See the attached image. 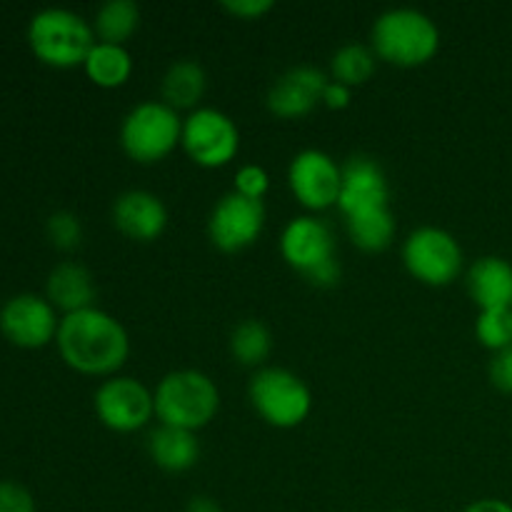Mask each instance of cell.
I'll list each match as a JSON object with an SVG mask.
<instances>
[{
	"label": "cell",
	"mask_w": 512,
	"mask_h": 512,
	"mask_svg": "<svg viewBox=\"0 0 512 512\" xmlns=\"http://www.w3.org/2000/svg\"><path fill=\"white\" fill-rule=\"evenodd\" d=\"M370 48L395 68H420L438 55L440 28L418 8H388L370 28Z\"/></svg>",
	"instance_id": "2"
},
{
	"label": "cell",
	"mask_w": 512,
	"mask_h": 512,
	"mask_svg": "<svg viewBox=\"0 0 512 512\" xmlns=\"http://www.w3.org/2000/svg\"><path fill=\"white\" fill-rule=\"evenodd\" d=\"M475 338L490 353L512 345V310H480L475 320Z\"/></svg>",
	"instance_id": "26"
},
{
	"label": "cell",
	"mask_w": 512,
	"mask_h": 512,
	"mask_svg": "<svg viewBox=\"0 0 512 512\" xmlns=\"http://www.w3.org/2000/svg\"><path fill=\"white\" fill-rule=\"evenodd\" d=\"M180 148L198 168H225L240 153V130L228 113L200 105L183 118Z\"/></svg>",
	"instance_id": "9"
},
{
	"label": "cell",
	"mask_w": 512,
	"mask_h": 512,
	"mask_svg": "<svg viewBox=\"0 0 512 512\" xmlns=\"http://www.w3.org/2000/svg\"><path fill=\"white\" fill-rule=\"evenodd\" d=\"M330 75L315 65H295L285 70L268 90V110L280 120H298L323 103V90Z\"/></svg>",
	"instance_id": "14"
},
{
	"label": "cell",
	"mask_w": 512,
	"mask_h": 512,
	"mask_svg": "<svg viewBox=\"0 0 512 512\" xmlns=\"http://www.w3.org/2000/svg\"><path fill=\"white\" fill-rule=\"evenodd\" d=\"M58 353L70 370L88 378L120 375L130 355V335L115 315L103 308H88L60 318Z\"/></svg>",
	"instance_id": "1"
},
{
	"label": "cell",
	"mask_w": 512,
	"mask_h": 512,
	"mask_svg": "<svg viewBox=\"0 0 512 512\" xmlns=\"http://www.w3.org/2000/svg\"><path fill=\"white\" fill-rule=\"evenodd\" d=\"M350 103H353V88L330 78L323 90V103L320 105H325L328 110H345Z\"/></svg>",
	"instance_id": "32"
},
{
	"label": "cell",
	"mask_w": 512,
	"mask_h": 512,
	"mask_svg": "<svg viewBox=\"0 0 512 512\" xmlns=\"http://www.w3.org/2000/svg\"><path fill=\"white\" fill-rule=\"evenodd\" d=\"M133 68V55H130L125 45L100 43V40L93 45V50H90L83 63V70L90 83L103 90L123 88L130 80V75H133Z\"/></svg>",
	"instance_id": "21"
},
{
	"label": "cell",
	"mask_w": 512,
	"mask_h": 512,
	"mask_svg": "<svg viewBox=\"0 0 512 512\" xmlns=\"http://www.w3.org/2000/svg\"><path fill=\"white\" fill-rule=\"evenodd\" d=\"M45 235H48L50 245L63 253H73L83 243V223L75 213L70 210H58L48 218L45 223Z\"/></svg>",
	"instance_id": "27"
},
{
	"label": "cell",
	"mask_w": 512,
	"mask_h": 512,
	"mask_svg": "<svg viewBox=\"0 0 512 512\" xmlns=\"http://www.w3.org/2000/svg\"><path fill=\"white\" fill-rule=\"evenodd\" d=\"M58 310L45 295L18 293L0 308V335L23 350H40L55 343L60 328Z\"/></svg>",
	"instance_id": "12"
},
{
	"label": "cell",
	"mask_w": 512,
	"mask_h": 512,
	"mask_svg": "<svg viewBox=\"0 0 512 512\" xmlns=\"http://www.w3.org/2000/svg\"><path fill=\"white\" fill-rule=\"evenodd\" d=\"M185 512H223L218 505V500H213L210 495H195V498L188 500L185 505Z\"/></svg>",
	"instance_id": "34"
},
{
	"label": "cell",
	"mask_w": 512,
	"mask_h": 512,
	"mask_svg": "<svg viewBox=\"0 0 512 512\" xmlns=\"http://www.w3.org/2000/svg\"><path fill=\"white\" fill-rule=\"evenodd\" d=\"M345 230H348L350 243L363 253H383L395 240V215L390 208L368 210L345 218Z\"/></svg>",
	"instance_id": "23"
},
{
	"label": "cell",
	"mask_w": 512,
	"mask_h": 512,
	"mask_svg": "<svg viewBox=\"0 0 512 512\" xmlns=\"http://www.w3.org/2000/svg\"><path fill=\"white\" fill-rule=\"evenodd\" d=\"M248 400L258 418L270 428L293 430L313 413V393L298 373L265 365L250 375Z\"/></svg>",
	"instance_id": "7"
},
{
	"label": "cell",
	"mask_w": 512,
	"mask_h": 512,
	"mask_svg": "<svg viewBox=\"0 0 512 512\" xmlns=\"http://www.w3.org/2000/svg\"><path fill=\"white\" fill-rule=\"evenodd\" d=\"M98 43L90 20L68 8H45L30 18V53L55 70L83 68L85 58Z\"/></svg>",
	"instance_id": "5"
},
{
	"label": "cell",
	"mask_w": 512,
	"mask_h": 512,
	"mask_svg": "<svg viewBox=\"0 0 512 512\" xmlns=\"http://www.w3.org/2000/svg\"><path fill=\"white\" fill-rule=\"evenodd\" d=\"M460 512H512V505L508 500H500V498H480V500H473L470 505H465Z\"/></svg>",
	"instance_id": "33"
},
{
	"label": "cell",
	"mask_w": 512,
	"mask_h": 512,
	"mask_svg": "<svg viewBox=\"0 0 512 512\" xmlns=\"http://www.w3.org/2000/svg\"><path fill=\"white\" fill-rule=\"evenodd\" d=\"M268 190H270V175L263 165L248 163L243 165V168H238V173H235L233 178V193L243 195V198L248 200H260V203H263Z\"/></svg>",
	"instance_id": "28"
},
{
	"label": "cell",
	"mask_w": 512,
	"mask_h": 512,
	"mask_svg": "<svg viewBox=\"0 0 512 512\" xmlns=\"http://www.w3.org/2000/svg\"><path fill=\"white\" fill-rule=\"evenodd\" d=\"M0 512H38L33 493L15 480H0Z\"/></svg>",
	"instance_id": "29"
},
{
	"label": "cell",
	"mask_w": 512,
	"mask_h": 512,
	"mask_svg": "<svg viewBox=\"0 0 512 512\" xmlns=\"http://www.w3.org/2000/svg\"><path fill=\"white\" fill-rule=\"evenodd\" d=\"M378 208H390L388 175L375 158L353 155L343 163L338 210L343 213V218H350V215Z\"/></svg>",
	"instance_id": "15"
},
{
	"label": "cell",
	"mask_w": 512,
	"mask_h": 512,
	"mask_svg": "<svg viewBox=\"0 0 512 512\" xmlns=\"http://www.w3.org/2000/svg\"><path fill=\"white\" fill-rule=\"evenodd\" d=\"M228 348L235 363L243 365V368L260 370L268 365L270 355H273V330H270L263 320L248 318L243 320V323L235 325L233 333H230Z\"/></svg>",
	"instance_id": "22"
},
{
	"label": "cell",
	"mask_w": 512,
	"mask_h": 512,
	"mask_svg": "<svg viewBox=\"0 0 512 512\" xmlns=\"http://www.w3.org/2000/svg\"><path fill=\"white\" fill-rule=\"evenodd\" d=\"M93 410L100 425L118 435H133L155 420L153 390L130 375H113L98 385Z\"/></svg>",
	"instance_id": "10"
},
{
	"label": "cell",
	"mask_w": 512,
	"mask_h": 512,
	"mask_svg": "<svg viewBox=\"0 0 512 512\" xmlns=\"http://www.w3.org/2000/svg\"><path fill=\"white\" fill-rule=\"evenodd\" d=\"M220 8L238 20H260L275 8L273 0H223Z\"/></svg>",
	"instance_id": "31"
},
{
	"label": "cell",
	"mask_w": 512,
	"mask_h": 512,
	"mask_svg": "<svg viewBox=\"0 0 512 512\" xmlns=\"http://www.w3.org/2000/svg\"><path fill=\"white\" fill-rule=\"evenodd\" d=\"M403 265L418 283L428 288H448L465 270L463 245L450 230L420 225L405 238Z\"/></svg>",
	"instance_id": "8"
},
{
	"label": "cell",
	"mask_w": 512,
	"mask_h": 512,
	"mask_svg": "<svg viewBox=\"0 0 512 512\" xmlns=\"http://www.w3.org/2000/svg\"><path fill=\"white\" fill-rule=\"evenodd\" d=\"M378 68V55L365 43H345L330 58V78L348 88L365 85L375 75Z\"/></svg>",
	"instance_id": "25"
},
{
	"label": "cell",
	"mask_w": 512,
	"mask_h": 512,
	"mask_svg": "<svg viewBox=\"0 0 512 512\" xmlns=\"http://www.w3.org/2000/svg\"><path fill=\"white\" fill-rule=\"evenodd\" d=\"M488 380L498 393L512 395V345L500 353H493L488 365Z\"/></svg>",
	"instance_id": "30"
},
{
	"label": "cell",
	"mask_w": 512,
	"mask_h": 512,
	"mask_svg": "<svg viewBox=\"0 0 512 512\" xmlns=\"http://www.w3.org/2000/svg\"><path fill=\"white\" fill-rule=\"evenodd\" d=\"M45 298L58 313H80V310L95 308L98 285H95L93 273L83 263L63 260L50 270L48 280H45Z\"/></svg>",
	"instance_id": "18"
},
{
	"label": "cell",
	"mask_w": 512,
	"mask_h": 512,
	"mask_svg": "<svg viewBox=\"0 0 512 512\" xmlns=\"http://www.w3.org/2000/svg\"><path fill=\"white\" fill-rule=\"evenodd\" d=\"M465 288L480 310H512V263L483 255L465 270Z\"/></svg>",
	"instance_id": "17"
},
{
	"label": "cell",
	"mask_w": 512,
	"mask_h": 512,
	"mask_svg": "<svg viewBox=\"0 0 512 512\" xmlns=\"http://www.w3.org/2000/svg\"><path fill=\"white\" fill-rule=\"evenodd\" d=\"M110 218L120 235L135 243H153L168 228V208L163 198L150 190H125L113 200Z\"/></svg>",
	"instance_id": "16"
},
{
	"label": "cell",
	"mask_w": 512,
	"mask_h": 512,
	"mask_svg": "<svg viewBox=\"0 0 512 512\" xmlns=\"http://www.w3.org/2000/svg\"><path fill=\"white\" fill-rule=\"evenodd\" d=\"M118 140L133 163H163L183 140V118L163 100H143L125 113Z\"/></svg>",
	"instance_id": "6"
},
{
	"label": "cell",
	"mask_w": 512,
	"mask_h": 512,
	"mask_svg": "<svg viewBox=\"0 0 512 512\" xmlns=\"http://www.w3.org/2000/svg\"><path fill=\"white\" fill-rule=\"evenodd\" d=\"M208 90V73L198 60H175L160 80V100L178 113H193L200 108Z\"/></svg>",
	"instance_id": "20"
},
{
	"label": "cell",
	"mask_w": 512,
	"mask_h": 512,
	"mask_svg": "<svg viewBox=\"0 0 512 512\" xmlns=\"http://www.w3.org/2000/svg\"><path fill=\"white\" fill-rule=\"evenodd\" d=\"M280 255L290 270L315 288H335L343 275L338 240L320 215H295L280 233Z\"/></svg>",
	"instance_id": "3"
},
{
	"label": "cell",
	"mask_w": 512,
	"mask_h": 512,
	"mask_svg": "<svg viewBox=\"0 0 512 512\" xmlns=\"http://www.w3.org/2000/svg\"><path fill=\"white\" fill-rule=\"evenodd\" d=\"M155 420L190 433L208 428L220 410V390L208 373L195 368L173 370L153 388Z\"/></svg>",
	"instance_id": "4"
},
{
	"label": "cell",
	"mask_w": 512,
	"mask_h": 512,
	"mask_svg": "<svg viewBox=\"0 0 512 512\" xmlns=\"http://www.w3.org/2000/svg\"><path fill=\"white\" fill-rule=\"evenodd\" d=\"M145 450L148 458L153 460L155 468L163 473L180 475L193 470L200 463V440L198 433H190L183 428H170V425H160L148 433L145 440Z\"/></svg>",
	"instance_id": "19"
},
{
	"label": "cell",
	"mask_w": 512,
	"mask_h": 512,
	"mask_svg": "<svg viewBox=\"0 0 512 512\" xmlns=\"http://www.w3.org/2000/svg\"><path fill=\"white\" fill-rule=\"evenodd\" d=\"M340 185H343V165L325 150L305 148L290 160L288 188L310 215L338 208Z\"/></svg>",
	"instance_id": "11"
},
{
	"label": "cell",
	"mask_w": 512,
	"mask_h": 512,
	"mask_svg": "<svg viewBox=\"0 0 512 512\" xmlns=\"http://www.w3.org/2000/svg\"><path fill=\"white\" fill-rule=\"evenodd\" d=\"M140 28V8L135 0H108L95 10L93 30L100 43L125 45Z\"/></svg>",
	"instance_id": "24"
},
{
	"label": "cell",
	"mask_w": 512,
	"mask_h": 512,
	"mask_svg": "<svg viewBox=\"0 0 512 512\" xmlns=\"http://www.w3.org/2000/svg\"><path fill=\"white\" fill-rule=\"evenodd\" d=\"M265 220L268 213L260 200H248L230 190L210 210L208 238L220 253H243L258 243L265 230Z\"/></svg>",
	"instance_id": "13"
}]
</instances>
